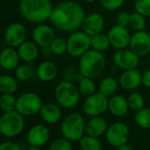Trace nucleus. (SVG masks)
<instances>
[{"instance_id":"1","label":"nucleus","mask_w":150,"mask_h":150,"mask_svg":"<svg viewBox=\"0 0 150 150\" xmlns=\"http://www.w3.org/2000/svg\"><path fill=\"white\" fill-rule=\"evenodd\" d=\"M86 15V12L81 4L67 0L53 7L49 21L57 29L71 33L82 28Z\"/></svg>"},{"instance_id":"2","label":"nucleus","mask_w":150,"mask_h":150,"mask_svg":"<svg viewBox=\"0 0 150 150\" xmlns=\"http://www.w3.org/2000/svg\"><path fill=\"white\" fill-rule=\"evenodd\" d=\"M53 7L51 0H21L19 6L23 19L34 24L49 21Z\"/></svg>"},{"instance_id":"3","label":"nucleus","mask_w":150,"mask_h":150,"mask_svg":"<svg viewBox=\"0 0 150 150\" xmlns=\"http://www.w3.org/2000/svg\"><path fill=\"white\" fill-rule=\"evenodd\" d=\"M106 68V58L103 52L88 50L79 59V70L82 76L97 79Z\"/></svg>"},{"instance_id":"4","label":"nucleus","mask_w":150,"mask_h":150,"mask_svg":"<svg viewBox=\"0 0 150 150\" xmlns=\"http://www.w3.org/2000/svg\"><path fill=\"white\" fill-rule=\"evenodd\" d=\"M60 130L64 138L70 141H80L86 132L84 117L79 113L67 115L61 124Z\"/></svg>"},{"instance_id":"5","label":"nucleus","mask_w":150,"mask_h":150,"mask_svg":"<svg viewBox=\"0 0 150 150\" xmlns=\"http://www.w3.org/2000/svg\"><path fill=\"white\" fill-rule=\"evenodd\" d=\"M54 95L57 103L65 109H72L77 106L81 98L77 86L70 81L59 82L55 88Z\"/></svg>"},{"instance_id":"6","label":"nucleus","mask_w":150,"mask_h":150,"mask_svg":"<svg viewBox=\"0 0 150 150\" xmlns=\"http://www.w3.org/2000/svg\"><path fill=\"white\" fill-rule=\"evenodd\" d=\"M25 126L24 116L16 110L5 112L0 117V133L6 137H15L21 134Z\"/></svg>"},{"instance_id":"7","label":"nucleus","mask_w":150,"mask_h":150,"mask_svg":"<svg viewBox=\"0 0 150 150\" xmlns=\"http://www.w3.org/2000/svg\"><path fill=\"white\" fill-rule=\"evenodd\" d=\"M67 53L72 57H81L91 49V36L83 30L70 33L66 39Z\"/></svg>"},{"instance_id":"8","label":"nucleus","mask_w":150,"mask_h":150,"mask_svg":"<svg viewBox=\"0 0 150 150\" xmlns=\"http://www.w3.org/2000/svg\"><path fill=\"white\" fill-rule=\"evenodd\" d=\"M42 106L41 97L33 92L21 95L16 101V110L24 117H29L40 112Z\"/></svg>"},{"instance_id":"9","label":"nucleus","mask_w":150,"mask_h":150,"mask_svg":"<svg viewBox=\"0 0 150 150\" xmlns=\"http://www.w3.org/2000/svg\"><path fill=\"white\" fill-rule=\"evenodd\" d=\"M109 108V97L100 92H96L88 96L83 103L82 110L89 117L102 116Z\"/></svg>"},{"instance_id":"10","label":"nucleus","mask_w":150,"mask_h":150,"mask_svg":"<svg viewBox=\"0 0 150 150\" xmlns=\"http://www.w3.org/2000/svg\"><path fill=\"white\" fill-rule=\"evenodd\" d=\"M129 137L130 129L124 122H115L108 126L106 131V139L108 142L117 148L127 144Z\"/></svg>"},{"instance_id":"11","label":"nucleus","mask_w":150,"mask_h":150,"mask_svg":"<svg viewBox=\"0 0 150 150\" xmlns=\"http://www.w3.org/2000/svg\"><path fill=\"white\" fill-rule=\"evenodd\" d=\"M129 49H131L139 57L150 54V35L148 32L137 31L131 35Z\"/></svg>"},{"instance_id":"12","label":"nucleus","mask_w":150,"mask_h":150,"mask_svg":"<svg viewBox=\"0 0 150 150\" xmlns=\"http://www.w3.org/2000/svg\"><path fill=\"white\" fill-rule=\"evenodd\" d=\"M139 58L140 57L129 48L117 50L113 56L115 64L123 71L137 69L139 65Z\"/></svg>"},{"instance_id":"13","label":"nucleus","mask_w":150,"mask_h":150,"mask_svg":"<svg viewBox=\"0 0 150 150\" xmlns=\"http://www.w3.org/2000/svg\"><path fill=\"white\" fill-rule=\"evenodd\" d=\"M107 35L110 42V46L115 48L117 50L129 48L131 34L127 28L117 24L110 28Z\"/></svg>"},{"instance_id":"14","label":"nucleus","mask_w":150,"mask_h":150,"mask_svg":"<svg viewBox=\"0 0 150 150\" xmlns=\"http://www.w3.org/2000/svg\"><path fill=\"white\" fill-rule=\"evenodd\" d=\"M27 38L26 27L20 22H13L8 26L5 32V41L9 47L18 48Z\"/></svg>"},{"instance_id":"15","label":"nucleus","mask_w":150,"mask_h":150,"mask_svg":"<svg viewBox=\"0 0 150 150\" xmlns=\"http://www.w3.org/2000/svg\"><path fill=\"white\" fill-rule=\"evenodd\" d=\"M33 41L41 48L50 46L56 38V33L52 27L41 23L34 28L32 33Z\"/></svg>"},{"instance_id":"16","label":"nucleus","mask_w":150,"mask_h":150,"mask_svg":"<svg viewBox=\"0 0 150 150\" xmlns=\"http://www.w3.org/2000/svg\"><path fill=\"white\" fill-rule=\"evenodd\" d=\"M105 21L103 16L99 13H91L86 15L82 24V30L88 35L93 36L103 31Z\"/></svg>"},{"instance_id":"17","label":"nucleus","mask_w":150,"mask_h":150,"mask_svg":"<svg viewBox=\"0 0 150 150\" xmlns=\"http://www.w3.org/2000/svg\"><path fill=\"white\" fill-rule=\"evenodd\" d=\"M119 86L127 91H133L141 85V72L138 69L125 70L118 79Z\"/></svg>"},{"instance_id":"18","label":"nucleus","mask_w":150,"mask_h":150,"mask_svg":"<svg viewBox=\"0 0 150 150\" xmlns=\"http://www.w3.org/2000/svg\"><path fill=\"white\" fill-rule=\"evenodd\" d=\"M50 136V130L46 125H35L32 126L28 132V141L32 146H42L47 143Z\"/></svg>"},{"instance_id":"19","label":"nucleus","mask_w":150,"mask_h":150,"mask_svg":"<svg viewBox=\"0 0 150 150\" xmlns=\"http://www.w3.org/2000/svg\"><path fill=\"white\" fill-rule=\"evenodd\" d=\"M21 57L18 50L14 48L7 47L0 51V64L5 70H13L19 66Z\"/></svg>"},{"instance_id":"20","label":"nucleus","mask_w":150,"mask_h":150,"mask_svg":"<svg viewBox=\"0 0 150 150\" xmlns=\"http://www.w3.org/2000/svg\"><path fill=\"white\" fill-rule=\"evenodd\" d=\"M58 69L55 63L51 61H44L41 63L36 69V76L42 82L53 81L57 76Z\"/></svg>"},{"instance_id":"21","label":"nucleus","mask_w":150,"mask_h":150,"mask_svg":"<svg viewBox=\"0 0 150 150\" xmlns=\"http://www.w3.org/2000/svg\"><path fill=\"white\" fill-rule=\"evenodd\" d=\"M129 105L127 98L120 95H114L109 99V108L110 112L117 117H124L127 114L129 110Z\"/></svg>"},{"instance_id":"22","label":"nucleus","mask_w":150,"mask_h":150,"mask_svg":"<svg viewBox=\"0 0 150 150\" xmlns=\"http://www.w3.org/2000/svg\"><path fill=\"white\" fill-rule=\"evenodd\" d=\"M107 129V121L101 116L92 117L86 124V133L93 137L99 138L103 133H106Z\"/></svg>"},{"instance_id":"23","label":"nucleus","mask_w":150,"mask_h":150,"mask_svg":"<svg viewBox=\"0 0 150 150\" xmlns=\"http://www.w3.org/2000/svg\"><path fill=\"white\" fill-rule=\"evenodd\" d=\"M42 119L47 124H56L62 117V111L60 108L55 103H45L42 104L40 110Z\"/></svg>"},{"instance_id":"24","label":"nucleus","mask_w":150,"mask_h":150,"mask_svg":"<svg viewBox=\"0 0 150 150\" xmlns=\"http://www.w3.org/2000/svg\"><path fill=\"white\" fill-rule=\"evenodd\" d=\"M18 53L21 60L25 62H32L35 60L40 54L39 46L35 42L25 41L18 47Z\"/></svg>"},{"instance_id":"25","label":"nucleus","mask_w":150,"mask_h":150,"mask_svg":"<svg viewBox=\"0 0 150 150\" xmlns=\"http://www.w3.org/2000/svg\"><path fill=\"white\" fill-rule=\"evenodd\" d=\"M119 86L118 81L111 76L103 78L99 84V92L107 97H111L115 95Z\"/></svg>"},{"instance_id":"26","label":"nucleus","mask_w":150,"mask_h":150,"mask_svg":"<svg viewBox=\"0 0 150 150\" xmlns=\"http://www.w3.org/2000/svg\"><path fill=\"white\" fill-rule=\"evenodd\" d=\"M18 89V80L11 75H0V92L2 94H13Z\"/></svg>"},{"instance_id":"27","label":"nucleus","mask_w":150,"mask_h":150,"mask_svg":"<svg viewBox=\"0 0 150 150\" xmlns=\"http://www.w3.org/2000/svg\"><path fill=\"white\" fill-rule=\"evenodd\" d=\"M79 92L83 96H89L96 93V86L94 81V79L82 76L81 74V79L78 80V86H77Z\"/></svg>"},{"instance_id":"28","label":"nucleus","mask_w":150,"mask_h":150,"mask_svg":"<svg viewBox=\"0 0 150 150\" xmlns=\"http://www.w3.org/2000/svg\"><path fill=\"white\" fill-rule=\"evenodd\" d=\"M110 47V42L108 35L103 34L102 32L100 34L91 36V49L103 53Z\"/></svg>"},{"instance_id":"29","label":"nucleus","mask_w":150,"mask_h":150,"mask_svg":"<svg viewBox=\"0 0 150 150\" xmlns=\"http://www.w3.org/2000/svg\"><path fill=\"white\" fill-rule=\"evenodd\" d=\"M134 121L142 129H150V108H142L135 112Z\"/></svg>"},{"instance_id":"30","label":"nucleus","mask_w":150,"mask_h":150,"mask_svg":"<svg viewBox=\"0 0 150 150\" xmlns=\"http://www.w3.org/2000/svg\"><path fill=\"white\" fill-rule=\"evenodd\" d=\"M80 146L82 150H102V143L99 139L88 134L80 139Z\"/></svg>"},{"instance_id":"31","label":"nucleus","mask_w":150,"mask_h":150,"mask_svg":"<svg viewBox=\"0 0 150 150\" xmlns=\"http://www.w3.org/2000/svg\"><path fill=\"white\" fill-rule=\"evenodd\" d=\"M146 26V17H144L143 15L139 14V13H137V12H134V13H131L129 27H130L134 32L145 30Z\"/></svg>"},{"instance_id":"32","label":"nucleus","mask_w":150,"mask_h":150,"mask_svg":"<svg viewBox=\"0 0 150 150\" xmlns=\"http://www.w3.org/2000/svg\"><path fill=\"white\" fill-rule=\"evenodd\" d=\"M16 101L13 94H2L0 96V109L4 112H10L16 110Z\"/></svg>"},{"instance_id":"33","label":"nucleus","mask_w":150,"mask_h":150,"mask_svg":"<svg viewBox=\"0 0 150 150\" xmlns=\"http://www.w3.org/2000/svg\"><path fill=\"white\" fill-rule=\"evenodd\" d=\"M127 102H128L129 108L135 112L144 108L145 101L143 96L139 93L132 92L127 97Z\"/></svg>"},{"instance_id":"34","label":"nucleus","mask_w":150,"mask_h":150,"mask_svg":"<svg viewBox=\"0 0 150 150\" xmlns=\"http://www.w3.org/2000/svg\"><path fill=\"white\" fill-rule=\"evenodd\" d=\"M34 76L33 68L28 64L19 65L15 69V78L20 81H28Z\"/></svg>"},{"instance_id":"35","label":"nucleus","mask_w":150,"mask_h":150,"mask_svg":"<svg viewBox=\"0 0 150 150\" xmlns=\"http://www.w3.org/2000/svg\"><path fill=\"white\" fill-rule=\"evenodd\" d=\"M52 55L62 56L64 53H67V43L66 40L61 37H56L50 45Z\"/></svg>"},{"instance_id":"36","label":"nucleus","mask_w":150,"mask_h":150,"mask_svg":"<svg viewBox=\"0 0 150 150\" xmlns=\"http://www.w3.org/2000/svg\"><path fill=\"white\" fill-rule=\"evenodd\" d=\"M134 9L144 17H150V0H136Z\"/></svg>"},{"instance_id":"37","label":"nucleus","mask_w":150,"mask_h":150,"mask_svg":"<svg viewBox=\"0 0 150 150\" xmlns=\"http://www.w3.org/2000/svg\"><path fill=\"white\" fill-rule=\"evenodd\" d=\"M49 150H72L71 141L65 138L57 139L50 144Z\"/></svg>"},{"instance_id":"38","label":"nucleus","mask_w":150,"mask_h":150,"mask_svg":"<svg viewBox=\"0 0 150 150\" xmlns=\"http://www.w3.org/2000/svg\"><path fill=\"white\" fill-rule=\"evenodd\" d=\"M102 7L107 11H117L125 4V0H99Z\"/></svg>"},{"instance_id":"39","label":"nucleus","mask_w":150,"mask_h":150,"mask_svg":"<svg viewBox=\"0 0 150 150\" xmlns=\"http://www.w3.org/2000/svg\"><path fill=\"white\" fill-rule=\"evenodd\" d=\"M130 16H131V13H129L126 11L120 12L117 16V24L122 27L128 28L129 23H130Z\"/></svg>"},{"instance_id":"40","label":"nucleus","mask_w":150,"mask_h":150,"mask_svg":"<svg viewBox=\"0 0 150 150\" xmlns=\"http://www.w3.org/2000/svg\"><path fill=\"white\" fill-rule=\"evenodd\" d=\"M0 150H21V148L15 142L5 141L0 144Z\"/></svg>"},{"instance_id":"41","label":"nucleus","mask_w":150,"mask_h":150,"mask_svg":"<svg viewBox=\"0 0 150 150\" xmlns=\"http://www.w3.org/2000/svg\"><path fill=\"white\" fill-rule=\"evenodd\" d=\"M141 85L146 88H150V68L141 73Z\"/></svg>"},{"instance_id":"42","label":"nucleus","mask_w":150,"mask_h":150,"mask_svg":"<svg viewBox=\"0 0 150 150\" xmlns=\"http://www.w3.org/2000/svg\"><path fill=\"white\" fill-rule=\"evenodd\" d=\"M42 54L44 57H50V55H52V52H51V50H50V46L42 47Z\"/></svg>"},{"instance_id":"43","label":"nucleus","mask_w":150,"mask_h":150,"mask_svg":"<svg viewBox=\"0 0 150 150\" xmlns=\"http://www.w3.org/2000/svg\"><path fill=\"white\" fill-rule=\"evenodd\" d=\"M117 150H133L130 146H128L127 144H125L119 147H117Z\"/></svg>"},{"instance_id":"44","label":"nucleus","mask_w":150,"mask_h":150,"mask_svg":"<svg viewBox=\"0 0 150 150\" xmlns=\"http://www.w3.org/2000/svg\"><path fill=\"white\" fill-rule=\"evenodd\" d=\"M28 150H41L40 149V146H32L28 148Z\"/></svg>"},{"instance_id":"45","label":"nucleus","mask_w":150,"mask_h":150,"mask_svg":"<svg viewBox=\"0 0 150 150\" xmlns=\"http://www.w3.org/2000/svg\"><path fill=\"white\" fill-rule=\"evenodd\" d=\"M84 1L87 2V3H88V4H93V3L98 1V0H84Z\"/></svg>"},{"instance_id":"46","label":"nucleus","mask_w":150,"mask_h":150,"mask_svg":"<svg viewBox=\"0 0 150 150\" xmlns=\"http://www.w3.org/2000/svg\"><path fill=\"white\" fill-rule=\"evenodd\" d=\"M1 70H2V66L0 64V75H1Z\"/></svg>"},{"instance_id":"47","label":"nucleus","mask_w":150,"mask_h":150,"mask_svg":"<svg viewBox=\"0 0 150 150\" xmlns=\"http://www.w3.org/2000/svg\"><path fill=\"white\" fill-rule=\"evenodd\" d=\"M148 62H149V64H150V54L148 55Z\"/></svg>"},{"instance_id":"48","label":"nucleus","mask_w":150,"mask_h":150,"mask_svg":"<svg viewBox=\"0 0 150 150\" xmlns=\"http://www.w3.org/2000/svg\"><path fill=\"white\" fill-rule=\"evenodd\" d=\"M0 113H1V109H0Z\"/></svg>"},{"instance_id":"49","label":"nucleus","mask_w":150,"mask_h":150,"mask_svg":"<svg viewBox=\"0 0 150 150\" xmlns=\"http://www.w3.org/2000/svg\"><path fill=\"white\" fill-rule=\"evenodd\" d=\"M148 33H149V35H150V31H149V32H148Z\"/></svg>"}]
</instances>
